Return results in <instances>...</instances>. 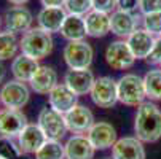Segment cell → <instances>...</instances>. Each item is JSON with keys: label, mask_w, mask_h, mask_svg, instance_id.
I'll return each mask as SVG.
<instances>
[{"label": "cell", "mask_w": 161, "mask_h": 159, "mask_svg": "<svg viewBox=\"0 0 161 159\" xmlns=\"http://www.w3.org/2000/svg\"><path fill=\"white\" fill-rule=\"evenodd\" d=\"M47 140H48L47 135L43 134V130L40 129V126L37 123L35 124L29 123L22 129V132L18 135V145L24 154H35Z\"/></svg>", "instance_id": "cell-14"}, {"label": "cell", "mask_w": 161, "mask_h": 159, "mask_svg": "<svg viewBox=\"0 0 161 159\" xmlns=\"http://www.w3.org/2000/svg\"><path fill=\"white\" fill-rule=\"evenodd\" d=\"M31 89L37 94H50L51 91L59 84L58 83V72L50 65H40L37 73L31 80Z\"/></svg>", "instance_id": "cell-21"}, {"label": "cell", "mask_w": 161, "mask_h": 159, "mask_svg": "<svg viewBox=\"0 0 161 159\" xmlns=\"http://www.w3.org/2000/svg\"><path fill=\"white\" fill-rule=\"evenodd\" d=\"M89 96L99 108H112L118 102V84L112 77H99L96 78Z\"/></svg>", "instance_id": "cell-6"}, {"label": "cell", "mask_w": 161, "mask_h": 159, "mask_svg": "<svg viewBox=\"0 0 161 159\" xmlns=\"http://www.w3.org/2000/svg\"><path fill=\"white\" fill-rule=\"evenodd\" d=\"M142 24H144V29L147 32H150L155 37H159L161 35V11L145 14L142 18Z\"/></svg>", "instance_id": "cell-30"}, {"label": "cell", "mask_w": 161, "mask_h": 159, "mask_svg": "<svg viewBox=\"0 0 161 159\" xmlns=\"http://www.w3.org/2000/svg\"><path fill=\"white\" fill-rule=\"evenodd\" d=\"M86 137L89 139V142L93 143V146L96 150L112 148L115 143H117V140H118L117 129H115L110 123H105V121L94 123V126L88 130Z\"/></svg>", "instance_id": "cell-13"}, {"label": "cell", "mask_w": 161, "mask_h": 159, "mask_svg": "<svg viewBox=\"0 0 161 159\" xmlns=\"http://www.w3.org/2000/svg\"><path fill=\"white\" fill-rule=\"evenodd\" d=\"M117 5H118V0H93V10L107 14H112L117 10Z\"/></svg>", "instance_id": "cell-31"}, {"label": "cell", "mask_w": 161, "mask_h": 159, "mask_svg": "<svg viewBox=\"0 0 161 159\" xmlns=\"http://www.w3.org/2000/svg\"><path fill=\"white\" fill-rule=\"evenodd\" d=\"M18 51H21L18 35L8 30L0 32V62L14 59L18 56Z\"/></svg>", "instance_id": "cell-25"}, {"label": "cell", "mask_w": 161, "mask_h": 159, "mask_svg": "<svg viewBox=\"0 0 161 159\" xmlns=\"http://www.w3.org/2000/svg\"><path fill=\"white\" fill-rule=\"evenodd\" d=\"M139 11L142 16L161 11V0H139Z\"/></svg>", "instance_id": "cell-32"}, {"label": "cell", "mask_w": 161, "mask_h": 159, "mask_svg": "<svg viewBox=\"0 0 161 159\" xmlns=\"http://www.w3.org/2000/svg\"><path fill=\"white\" fill-rule=\"evenodd\" d=\"M118 102L128 107H139L144 103L147 93L144 78L136 73H125L118 81Z\"/></svg>", "instance_id": "cell-3"}, {"label": "cell", "mask_w": 161, "mask_h": 159, "mask_svg": "<svg viewBox=\"0 0 161 159\" xmlns=\"http://www.w3.org/2000/svg\"><path fill=\"white\" fill-rule=\"evenodd\" d=\"M48 102H50L51 108H54L56 111L65 115V113L70 111L75 105H78V96L65 83H59L48 94Z\"/></svg>", "instance_id": "cell-15"}, {"label": "cell", "mask_w": 161, "mask_h": 159, "mask_svg": "<svg viewBox=\"0 0 161 159\" xmlns=\"http://www.w3.org/2000/svg\"><path fill=\"white\" fill-rule=\"evenodd\" d=\"M105 62L113 70H128L137 61L126 40H115L105 48Z\"/></svg>", "instance_id": "cell-8"}, {"label": "cell", "mask_w": 161, "mask_h": 159, "mask_svg": "<svg viewBox=\"0 0 161 159\" xmlns=\"http://www.w3.org/2000/svg\"><path fill=\"white\" fill-rule=\"evenodd\" d=\"M65 124H67V130H70L75 135H83L88 134V130L94 126V115L88 107L85 105H75L70 111H67L65 115Z\"/></svg>", "instance_id": "cell-9"}, {"label": "cell", "mask_w": 161, "mask_h": 159, "mask_svg": "<svg viewBox=\"0 0 161 159\" xmlns=\"http://www.w3.org/2000/svg\"><path fill=\"white\" fill-rule=\"evenodd\" d=\"M86 34L93 38H102L110 32V14L101 13L96 10H91L85 16Z\"/></svg>", "instance_id": "cell-23"}, {"label": "cell", "mask_w": 161, "mask_h": 159, "mask_svg": "<svg viewBox=\"0 0 161 159\" xmlns=\"http://www.w3.org/2000/svg\"><path fill=\"white\" fill-rule=\"evenodd\" d=\"M64 8L67 10L69 14L86 16L93 10V0H65Z\"/></svg>", "instance_id": "cell-29"}, {"label": "cell", "mask_w": 161, "mask_h": 159, "mask_svg": "<svg viewBox=\"0 0 161 159\" xmlns=\"http://www.w3.org/2000/svg\"><path fill=\"white\" fill-rule=\"evenodd\" d=\"M5 73H7V70H5V67L0 64V84L3 83V80H5Z\"/></svg>", "instance_id": "cell-37"}, {"label": "cell", "mask_w": 161, "mask_h": 159, "mask_svg": "<svg viewBox=\"0 0 161 159\" xmlns=\"http://www.w3.org/2000/svg\"><path fill=\"white\" fill-rule=\"evenodd\" d=\"M37 124L40 126V129L47 135L48 140H59L61 142L67 132V124H65L64 115L56 111L51 107H45L40 110Z\"/></svg>", "instance_id": "cell-5"}, {"label": "cell", "mask_w": 161, "mask_h": 159, "mask_svg": "<svg viewBox=\"0 0 161 159\" xmlns=\"http://www.w3.org/2000/svg\"><path fill=\"white\" fill-rule=\"evenodd\" d=\"M145 93L150 100L159 102L161 100V69L148 70L144 77Z\"/></svg>", "instance_id": "cell-26"}, {"label": "cell", "mask_w": 161, "mask_h": 159, "mask_svg": "<svg viewBox=\"0 0 161 159\" xmlns=\"http://www.w3.org/2000/svg\"><path fill=\"white\" fill-rule=\"evenodd\" d=\"M35 159H65L64 145L59 140H47L35 153Z\"/></svg>", "instance_id": "cell-27"}, {"label": "cell", "mask_w": 161, "mask_h": 159, "mask_svg": "<svg viewBox=\"0 0 161 159\" xmlns=\"http://www.w3.org/2000/svg\"><path fill=\"white\" fill-rule=\"evenodd\" d=\"M67 41H80L86 38V24H85V16L78 14H67L64 24L59 32Z\"/></svg>", "instance_id": "cell-24"}, {"label": "cell", "mask_w": 161, "mask_h": 159, "mask_svg": "<svg viewBox=\"0 0 161 159\" xmlns=\"http://www.w3.org/2000/svg\"><path fill=\"white\" fill-rule=\"evenodd\" d=\"M147 61H148L150 64H161V35L156 37L155 46H153L150 56L147 57Z\"/></svg>", "instance_id": "cell-33"}, {"label": "cell", "mask_w": 161, "mask_h": 159, "mask_svg": "<svg viewBox=\"0 0 161 159\" xmlns=\"http://www.w3.org/2000/svg\"><path fill=\"white\" fill-rule=\"evenodd\" d=\"M38 67H40L38 61L21 53L11 62V73H13L14 80H18V81L31 83V80L34 78V75L38 70Z\"/></svg>", "instance_id": "cell-22"}, {"label": "cell", "mask_w": 161, "mask_h": 159, "mask_svg": "<svg viewBox=\"0 0 161 159\" xmlns=\"http://www.w3.org/2000/svg\"><path fill=\"white\" fill-rule=\"evenodd\" d=\"M0 157L2 159H26L19 145L8 137H0Z\"/></svg>", "instance_id": "cell-28"}, {"label": "cell", "mask_w": 161, "mask_h": 159, "mask_svg": "<svg viewBox=\"0 0 161 159\" xmlns=\"http://www.w3.org/2000/svg\"><path fill=\"white\" fill-rule=\"evenodd\" d=\"M7 2H10V3L14 5V7H24L26 3L31 2V0H7Z\"/></svg>", "instance_id": "cell-36"}, {"label": "cell", "mask_w": 161, "mask_h": 159, "mask_svg": "<svg viewBox=\"0 0 161 159\" xmlns=\"http://www.w3.org/2000/svg\"><path fill=\"white\" fill-rule=\"evenodd\" d=\"M112 159H145L144 142L137 137L118 139L112 146Z\"/></svg>", "instance_id": "cell-16"}, {"label": "cell", "mask_w": 161, "mask_h": 159, "mask_svg": "<svg viewBox=\"0 0 161 159\" xmlns=\"http://www.w3.org/2000/svg\"><path fill=\"white\" fill-rule=\"evenodd\" d=\"M34 16L26 7H11L3 14V27L13 34H26L32 29Z\"/></svg>", "instance_id": "cell-10"}, {"label": "cell", "mask_w": 161, "mask_h": 159, "mask_svg": "<svg viewBox=\"0 0 161 159\" xmlns=\"http://www.w3.org/2000/svg\"><path fill=\"white\" fill-rule=\"evenodd\" d=\"M43 8H54V7H64L65 0H40Z\"/></svg>", "instance_id": "cell-35"}, {"label": "cell", "mask_w": 161, "mask_h": 159, "mask_svg": "<svg viewBox=\"0 0 161 159\" xmlns=\"http://www.w3.org/2000/svg\"><path fill=\"white\" fill-rule=\"evenodd\" d=\"M0 105H2V100H0ZM0 110H2V108H0Z\"/></svg>", "instance_id": "cell-39"}, {"label": "cell", "mask_w": 161, "mask_h": 159, "mask_svg": "<svg viewBox=\"0 0 161 159\" xmlns=\"http://www.w3.org/2000/svg\"><path fill=\"white\" fill-rule=\"evenodd\" d=\"M2 27H3V18L0 16V32H2Z\"/></svg>", "instance_id": "cell-38"}, {"label": "cell", "mask_w": 161, "mask_h": 159, "mask_svg": "<svg viewBox=\"0 0 161 159\" xmlns=\"http://www.w3.org/2000/svg\"><path fill=\"white\" fill-rule=\"evenodd\" d=\"M94 81H96V77L89 69H86V70H69L64 77V83L70 87L77 96L89 94L91 89H93Z\"/></svg>", "instance_id": "cell-17"}, {"label": "cell", "mask_w": 161, "mask_h": 159, "mask_svg": "<svg viewBox=\"0 0 161 159\" xmlns=\"http://www.w3.org/2000/svg\"><path fill=\"white\" fill-rule=\"evenodd\" d=\"M31 99V91L26 83L11 80L2 84L0 87V100L5 108L11 110H21L27 105Z\"/></svg>", "instance_id": "cell-7"}, {"label": "cell", "mask_w": 161, "mask_h": 159, "mask_svg": "<svg viewBox=\"0 0 161 159\" xmlns=\"http://www.w3.org/2000/svg\"><path fill=\"white\" fill-rule=\"evenodd\" d=\"M0 159H2V157H0Z\"/></svg>", "instance_id": "cell-40"}, {"label": "cell", "mask_w": 161, "mask_h": 159, "mask_svg": "<svg viewBox=\"0 0 161 159\" xmlns=\"http://www.w3.org/2000/svg\"><path fill=\"white\" fill-rule=\"evenodd\" d=\"M67 10L64 7H54V8H42L37 14L38 27L47 30L50 34L61 32V27L67 18Z\"/></svg>", "instance_id": "cell-18"}, {"label": "cell", "mask_w": 161, "mask_h": 159, "mask_svg": "<svg viewBox=\"0 0 161 159\" xmlns=\"http://www.w3.org/2000/svg\"><path fill=\"white\" fill-rule=\"evenodd\" d=\"M139 19L136 13L115 10L110 14V32L125 40L139 29Z\"/></svg>", "instance_id": "cell-12"}, {"label": "cell", "mask_w": 161, "mask_h": 159, "mask_svg": "<svg viewBox=\"0 0 161 159\" xmlns=\"http://www.w3.org/2000/svg\"><path fill=\"white\" fill-rule=\"evenodd\" d=\"M126 41H128L136 59H147L155 46L156 38H155V35H152L145 29H137L131 37L126 38Z\"/></svg>", "instance_id": "cell-20"}, {"label": "cell", "mask_w": 161, "mask_h": 159, "mask_svg": "<svg viewBox=\"0 0 161 159\" xmlns=\"http://www.w3.org/2000/svg\"><path fill=\"white\" fill-rule=\"evenodd\" d=\"M53 46H54V41L51 34L40 27H32L26 34H22L19 40L21 53L35 61L48 57L53 53Z\"/></svg>", "instance_id": "cell-2"}, {"label": "cell", "mask_w": 161, "mask_h": 159, "mask_svg": "<svg viewBox=\"0 0 161 159\" xmlns=\"http://www.w3.org/2000/svg\"><path fill=\"white\" fill-rule=\"evenodd\" d=\"M134 132L144 143H156L161 139V108L156 103L144 102L137 107Z\"/></svg>", "instance_id": "cell-1"}, {"label": "cell", "mask_w": 161, "mask_h": 159, "mask_svg": "<svg viewBox=\"0 0 161 159\" xmlns=\"http://www.w3.org/2000/svg\"><path fill=\"white\" fill-rule=\"evenodd\" d=\"M117 10L128 11V13H134L136 10H139V0H118Z\"/></svg>", "instance_id": "cell-34"}, {"label": "cell", "mask_w": 161, "mask_h": 159, "mask_svg": "<svg viewBox=\"0 0 161 159\" xmlns=\"http://www.w3.org/2000/svg\"><path fill=\"white\" fill-rule=\"evenodd\" d=\"M62 57L69 70H86L93 64L94 50L86 40L69 41L62 50Z\"/></svg>", "instance_id": "cell-4"}, {"label": "cell", "mask_w": 161, "mask_h": 159, "mask_svg": "<svg viewBox=\"0 0 161 159\" xmlns=\"http://www.w3.org/2000/svg\"><path fill=\"white\" fill-rule=\"evenodd\" d=\"M65 159H93L96 148L86 135H72L64 145Z\"/></svg>", "instance_id": "cell-19"}, {"label": "cell", "mask_w": 161, "mask_h": 159, "mask_svg": "<svg viewBox=\"0 0 161 159\" xmlns=\"http://www.w3.org/2000/svg\"><path fill=\"white\" fill-rule=\"evenodd\" d=\"M27 118L21 110L2 108L0 110V135L8 139H18V135L27 126Z\"/></svg>", "instance_id": "cell-11"}]
</instances>
